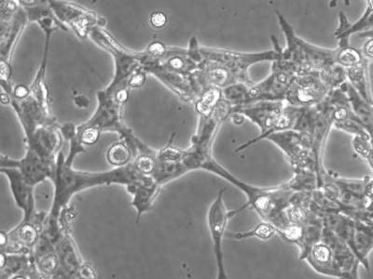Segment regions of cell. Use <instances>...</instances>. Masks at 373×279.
Here are the masks:
<instances>
[{
    "label": "cell",
    "instance_id": "28",
    "mask_svg": "<svg viewBox=\"0 0 373 279\" xmlns=\"http://www.w3.org/2000/svg\"><path fill=\"white\" fill-rule=\"evenodd\" d=\"M277 233V228L271 225L270 223L265 222L258 225L257 227L252 228L251 230L247 231V232H240L233 234V238L247 239V238H260L262 240H268L273 238Z\"/></svg>",
    "mask_w": 373,
    "mask_h": 279
},
{
    "label": "cell",
    "instance_id": "33",
    "mask_svg": "<svg viewBox=\"0 0 373 279\" xmlns=\"http://www.w3.org/2000/svg\"><path fill=\"white\" fill-rule=\"evenodd\" d=\"M145 82L146 74L138 69L137 72H135V73L132 74L129 81H128L127 87H135V89H137V87H143Z\"/></svg>",
    "mask_w": 373,
    "mask_h": 279
},
{
    "label": "cell",
    "instance_id": "25",
    "mask_svg": "<svg viewBox=\"0 0 373 279\" xmlns=\"http://www.w3.org/2000/svg\"><path fill=\"white\" fill-rule=\"evenodd\" d=\"M252 85L236 83L222 90L223 99L231 103L233 107L247 105L249 103V87Z\"/></svg>",
    "mask_w": 373,
    "mask_h": 279
},
{
    "label": "cell",
    "instance_id": "38",
    "mask_svg": "<svg viewBox=\"0 0 373 279\" xmlns=\"http://www.w3.org/2000/svg\"><path fill=\"white\" fill-rule=\"evenodd\" d=\"M12 279H26V278H23V276H15V278H13Z\"/></svg>",
    "mask_w": 373,
    "mask_h": 279
},
{
    "label": "cell",
    "instance_id": "18",
    "mask_svg": "<svg viewBox=\"0 0 373 279\" xmlns=\"http://www.w3.org/2000/svg\"><path fill=\"white\" fill-rule=\"evenodd\" d=\"M340 89L347 95L349 102H350L352 110H353L354 116L361 122L364 129L367 130L370 138L373 137V105L366 102L354 90L352 85L346 81L343 83Z\"/></svg>",
    "mask_w": 373,
    "mask_h": 279
},
{
    "label": "cell",
    "instance_id": "30",
    "mask_svg": "<svg viewBox=\"0 0 373 279\" xmlns=\"http://www.w3.org/2000/svg\"><path fill=\"white\" fill-rule=\"evenodd\" d=\"M101 130L97 127L84 124L77 129V137L82 145H93L99 139Z\"/></svg>",
    "mask_w": 373,
    "mask_h": 279
},
{
    "label": "cell",
    "instance_id": "7",
    "mask_svg": "<svg viewBox=\"0 0 373 279\" xmlns=\"http://www.w3.org/2000/svg\"><path fill=\"white\" fill-rule=\"evenodd\" d=\"M224 194H225V189H221L218 192L217 198L210 205L209 212H207V225H209L210 236L212 239L216 265H217L216 279H229L225 260H224L223 239L229 220L242 211L241 209L228 211L224 203Z\"/></svg>",
    "mask_w": 373,
    "mask_h": 279
},
{
    "label": "cell",
    "instance_id": "14",
    "mask_svg": "<svg viewBox=\"0 0 373 279\" xmlns=\"http://www.w3.org/2000/svg\"><path fill=\"white\" fill-rule=\"evenodd\" d=\"M50 6L57 15L60 21L66 22L72 26L79 36L86 37L90 33V25H100V20H97V16L92 12H84V10L72 6V5L60 3V2H50Z\"/></svg>",
    "mask_w": 373,
    "mask_h": 279
},
{
    "label": "cell",
    "instance_id": "24",
    "mask_svg": "<svg viewBox=\"0 0 373 279\" xmlns=\"http://www.w3.org/2000/svg\"><path fill=\"white\" fill-rule=\"evenodd\" d=\"M364 61L365 58L361 50L354 49L350 44L338 45L336 49V63L343 66L346 70L361 65Z\"/></svg>",
    "mask_w": 373,
    "mask_h": 279
},
{
    "label": "cell",
    "instance_id": "2",
    "mask_svg": "<svg viewBox=\"0 0 373 279\" xmlns=\"http://www.w3.org/2000/svg\"><path fill=\"white\" fill-rule=\"evenodd\" d=\"M56 161V174L53 180L55 183V201L52 209L53 217H57L64 207L68 204L72 196L79 191L111 183L129 185L144 176L135 169L134 163L106 172L90 174L74 171L72 162L66 161L62 152L58 154Z\"/></svg>",
    "mask_w": 373,
    "mask_h": 279
},
{
    "label": "cell",
    "instance_id": "5",
    "mask_svg": "<svg viewBox=\"0 0 373 279\" xmlns=\"http://www.w3.org/2000/svg\"><path fill=\"white\" fill-rule=\"evenodd\" d=\"M302 70L290 60L282 59L273 63L271 73L262 81L249 87V103L258 102H285L287 90Z\"/></svg>",
    "mask_w": 373,
    "mask_h": 279
},
{
    "label": "cell",
    "instance_id": "27",
    "mask_svg": "<svg viewBox=\"0 0 373 279\" xmlns=\"http://www.w3.org/2000/svg\"><path fill=\"white\" fill-rule=\"evenodd\" d=\"M321 76L327 86L332 90L340 89L343 83L348 81L347 70L338 63H335L326 71L321 72Z\"/></svg>",
    "mask_w": 373,
    "mask_h": 279
},
{
    "label": "cell",
    "instance_id": "26",
    "mask_svg": "<svg viewBox=\"0 0 373 279\" xmlns=\"http://www.w3.org/2000/svg\"><path fill=\"white\" fill-rule=\"evenodd\" d=\"M132 156V150L122 141V142L117 143L108 149V154H106V159H108V163L112 165V166L122 167L130 164Z\"/></svg>",
    "mask_w": 373,
    "mask_h": 279
},
{
    "label": "cell",
    "instance_id": "37",
    "mask_svg": "<svg viewBox=\"0 0 373 279\" xmlns=\"http://www.w3.org/2000/svg\"><path fill=\"white\" fill-rule=\"evenodd\" d=\"M75 105L79 108H87L90 105V102L84 95H79V96L75 98Z\"/></svg>",
    "mask_w": 373,
    "mask_h": 279
},
{
    "label": "cell",
    "instance_id": "19",
    "mask_svg": "<svg viewBox=\"0 0 373 279\" xmlns=\"http://www.w3.org/2000/svg\"><path fill=\"white\" fill-rule=\"evenodd\" d=\"M347 81L366 102L373 105L369 79V61L365 59L361 65L347 69Z\"/></svg>",
    "mask_w": 373,
    "mask_h": 279
},
{
    "label": "cell",
    "instance_id": "32",
    "mask_svg": "<svg viewBox=\"0 0 373 279\" xmlns=\"http://www.w3.org/2000/svg\"><path fill=\"white\" fill-rule=\"evenodd\" d=\"M19 238L21 241L28 245L33 244L37 239V231L33 227L28 225V223H23V227L17 230Z\"/></svg>",
    "mask_w": 373,
    "mask_h": 279
},
{
    "label": "cell",
    "instance_id": "31",
    "mask_svg": "<svg viewBox=\"0 0 373 279\" xmlns=\"http://www.w3.org/2000/svg\"><path fill=\"white\" fill-rule=\"evenodd\" d=\"M135 169L145 176H151L156 166V156L153 154H141L134 162Z\"/></svg>",
    "mask_w": 373,
    "mask_h": 279
},
{
    "label": "cell",
    "instance_id": "10",
    "mask_svg": "<svg viewBox=\"0 0 373 279\" xmlns=\"http://www.w3.org/2000/svg\"><path fill=\"white\" fill-rule=\"evenodd\" d=\"M105 34L97 28L90 29L89 33L93 41L97 42L99 46L103 47L106 52L113 55L114 61H115V76H114L112 83L105 90L106 94L112 96L119 90L128 87V81L132 74L138 70L140 63L135 56L128 54L124 50H119L116 44L112 43L111 37L106 36Z\"/></svg>",
    "mask_w": 373,
    "mask_h": 279
},
{
    "label": "cell",
    "instance_id": "20",
    "mask_svg": "<svg viewBox=\"0 0 373 279\" xmlns=\"http://www.w3.org/2000/svg\"><path fill=\"white\" fill-rule=\"evenodd\" d=\"M373 249V238L369 231V225L361 220H356V235H354V251L356 259L361 265L369 270L367 255Z\"/></svg>",
    "mask_w": 373,
    "mask_h": 279
},
{
    "label": "cell",
    "instance_id": "9",
    "mask_svg": "<svg viewBox=\"0 0 373 279\" xmlns=\"http://www.w3.org/2000/svg\"><path fill=\"white\" fill-rule=\"evenodd\" d=\"M330 92L321 73L300 74L290 85L285 102L295 107H314L323 103Z\"/></svg>",
    "mask_w": 373,
    "mask_h": 279
},
{
    "label": "cell",
    "instance_id": "6",
    "mask_svg": "<svg viewBox=\"0 0 373 279\" xmlns=\"http://www.w3.org/2000/svg\"><path fill=\"white\" fill-rule=\"evenodd\" d=\"M286 105V102H258L233 107L231 115H239L244 118L249 119L253 123L257 125L260 130L257 137L238 146V148L236 149V153L242 152L247 148L251 147L255 143L267 139V137L271 134L274 125L283 113Z\"/></svg>",
    "mask_w": 373,
    "mask_h": 279
},
{
    "label": "cell",
    "instance_id": "1",
    "mask_svg": "<svg viewBox=\"0 0 373 279\" xmlns=\"http://www.w3.org/2000/svg\"><path fill=\"white\" fill-rule=\"evenodd\" d=\"M200 169L212 172L239 188L247 198V203L241 208L242 211L247 207H252L265 222L271 223L277 228V232L285 229L291 223L287 216V211L291 206L292 196L295 193L287 187V183L276 187L265 188L249 185L231 174L218 164L213 156L205 161Z\"/></svg>",
    "mask_w": 373,
    "mask_h": 279
},
{
    "label": "cell",
    "instance_id": "12",
    "mask_svg": "<svg viewBox=\"0 0 373 279\" xmlns=\"http://www.w3.org/2000/svg\"><path fill=\"white\" fill-rule=\"evenodd\" d=\"M0 172L9 179L15 203L23 211V222L28 223L34 214V186L29 185L20 171L15 167H1Z\"/></svg>",
    "mask_w": 373,
    "mask_h": 279
},
{
    "label": "cell",
    "instance_id": "36",
    "mask_svg": "<svg viewBox=\"0 0 373 279\" xmlns=\"http://www.w3.org/2000/svg\"><path fill=\"white\" fill-rule=\"evenodd\" d=\"M359 265H361V262H358V264L354 265L353 269L349 271L347 273H343V275L340 276L339 279H361L359 278L358 273Z\"/></svg>",
    "mask_w": 373,
    "mask_h": 279
},
{
    "label": "cell",
    "instance_id": "23",
    "mask_svg": "<svg viewBox=\"0 0 373 279\" xmlns=\"http://www.w3.org/2000/svg\"><path fill=\"white\" fill-rule=\"evenodd\" d=\"M292 179L286 183L287 187L294 193H312L318 189L316 172L311 169L294 172Z\"/></svg>",
    "mask_w": 373,
    "mask_h": 279
},
{
    "label": "cell",
    "instance_id": "29",
    "mask_svg": "<svg viewBox=\"0 0 373 279\" xmlns=\"http://www.w3.org/2000/svg\"><path fill=\"white\" fill-rule=\"evenodd\" d=\"M333 126L336 129L343 130V132H347L354 135V136H359L363 138H367L370 139V134H367V130L362 126L358 119L356 118L346 119V121L335 122Z\"/></svg>",
    "mask_w": 373,
    "mask_h": 279
},
{
    "label": "cell",
    "instance_id": "8",
    "mask_svg": "<svg viewBox=\"0 0 373 279\" xmlns=\"http://www.w3.org/2000/svg\"><path fill=\"white\" fill-rule=\"evenodd\" d=\"M268 141L281 149L291 165L293 172L311 169L314 172L312 138L307 134L289 130L276 132L267 137Z\"/></svg>",
    "mask_w": 373,
    "mask_h": 279
},
{
    "label": "cell",
    "instance_id": "22",
    "mask_svg": "<svg viewBox=\"0 0 373 279\" xmlns=\"http://www.w3.org/2000/svg\"><path fill=\"white\" fill-rule=\"evenodd\" d=\"M222 99V90L215 87L204 90L196 100L197 113L200 116H209Z\"/></svg>",
    "mask_w": 373,
    "mask_h": 279
},
{
    "label": "cell",
    "instance_id": "3",
    "mask_svg": "<svg viewBox=\"0 0 373 279\" xmlns=\"http://www.w3.org/2000/svg\"><path fill=\"white\" fill-rule=\"evenodd\" d=\"M276 13L287 41V47L280 48V58L291 61L300 68L303 74L321 73L335 65L336 49H325L303 41L280 10Z\"/></svg>",
    "mask_w": 373,
    "mask_h": 279
},
{
    "label": "cell",
    "instance_id": "16",
    "mask_svg": "<svg viewBox=\"0 0 373 279\" xmlns=\"http://www.w3.org/2000/svg\"><path fill=\"white\" fill-rule=\"evenodd\" d=\"M127 189L134 196L133 206L137 209L138 218H140L143 212L151 208L154 199L158 196L160 185L153 179V177L144 176L137 182L127 185Z\"/></svg>",
    "mask_w": 373,
    "mask_h": 279
},
{
    "label": "cell",
    "instance_id": "11",
    "mask_svg": "<svg viewBox=\"0 0 373 279\" xmlns=\"http://www.w3.org/2000/svg\"><path fill=\"white\" fill-rule=\"evenodd\" d=\"M1 167H15L20 171L26 182L35 186L46 179L55 180L56 163L44 161L36 152L28 148L25 158L20 161H13L1 155Z\"/></svg>",
    "mask_w": 373,
    "mask_h": 279
},
{
    "label": "cell",
    "instance_id": "17",
    "mask_svg": "<svg viewBox=\"0 0 373 279\" xmlns=\"http://www.w3.org/2000/svg\"><path fill=\"white\" fill-rule=\"evenodd\" d=\"M306 260L316 272L321 275L337 278L341 276L339 271L336 267L332 249L322 240L313 247Z\"/></svg>",
    "mask_w": 373,
    "mask_h": 279
},
{
    "label": "cell",
    "instance_id": "13",
    "mask_svg": "<svg viewBox=\"0 0 373 279\" xmlns=\"http://www.w3.org/2000/svg\"><path fill=\"white\" fill-rule=\"evenodd\" d=\"M28 149L36 152L44 161L56 163L55 155L60 148L62 139L60 132L52 126L37 127L36 130L26 137Z\"/></svg>",
    "mask_w": 373,
    "mask_h": 279
},
{
    "label": "cell",
    "instance_id": "21",
    "mask_svg": "<svg viewBox=\"0 0 373 279\" xmlns=\"http://www.w3.org/2000/svg\"><path fill=\"white\" fill-rule=\"evenodd\" d=\"M188 167L181 162L164 161L156 159V166L153 174H151L153 179L159 185L169 183L170 180L177 179L189 172Z\"/></svg>",
    "mask_w": 373,
    "mask_h": 279
},
{
    "label": "cell",
    "instance_id": "35",
    "mask_svg": "<svg viewBox=\"0 0 373 279\" xmlns=\"http://www.w3.org/2000/svg\"><path fill=\"white\" fill-rule=\"evenodd\" d=\"M31 90L25 85H18L10 93V96L16 100L22 101L30 96Z\"/></svg>",
    "mask_w": 373,
    "mask_h": 279
},
{
    "label": "cell",
    "instance_id": "15",
    "mask_svg": "<svg viewBox=\"0 0 373 279\" xmlns=\"http://www.w3.org/2000/svg\"><path fill=\"white\" fill-rule=\"evenodd\" d=\"M340 25L336 29L334 36L339 41V45H349L352 34L364 33L373 29V0L367 1V8L363 15L356 23L349 22L343 12H340Z\"/></svg>",
    "mask_w": 373,
    "mask_h": 279
},
{
    "label": "cell",
    "instance_id": "4",
    "mask_svg": "<svg viewBox=\"0 0 373 279\" xmlns=\"http://www.w3.org/2000/svg\"><path fill=\"white\" fill-rule=\"evenodd\" d=\"M274 50L260 52H236L220 49H209L200 47L202 61H211L225 66L233 72L240 82L249 85L254 84L249 78V71L256 63H274L280 58V45L276 37H271Z\"/></svg>",
    "mask_w": 373,
    "mask_h": 279
},
{
    "label": "cell",
    "instance_id": "34",
    "mask_svg": "<svg viewBox=\"0 0 373 279\" xmlns=\"http://www.w3.org/2000/svg\"><path fill=\"white\" fill-rule=\"evenodd\" d=\"M149 22L151 25L155 29H161L164 28L167 23V16L165 13L162 12H155L151 15L149 18Z\"/></svg>",
    "mask_w": 373,
    "mask_h": 279
}]
</instances>
